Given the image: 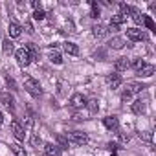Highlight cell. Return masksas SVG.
Segmentation results:
<instances>
[{
  "mask_svg": "<svg viewBox=\"0 0 156 156\" xmlns=\"http://www.w3.org/2000/svg\"><path fill=\"white\" fill-rule=\"evenodd\" d=\"M24 88H26V92H28V94H31V96H35V98L42 94V88H41L39 81H35L33 77H28V79L24 81Z\"/></svg>",
  "mask_w": 156,
  "mask_h": 156,
  "instance_id": "cell-1",
  "label": "cell"
},
{
  "mask_svg": "<svg viewBox=\"0 0 156 156\" xmlns=\"http://www.w3.org/2000/svg\"><path fill=\"white\" fill-rule=\"evenodd\" d=\"M68 141H72L73 145H87L88 143V134L81 132V130H73V132H70Z\"/></svg>",
  "mask_w": 156,
  "mask_h": 156,
  "instance_id": "cell-2",
  "label": "cell"
},
{
  "mask_svg": "<svg viewBox=\"0 0 156 156\" xmlns=\"http://www.w3.org/2000/svg\"><path fill=\"white\" fill-rule=\"evenodd\" d=\"M15 57H17V62H19L22 68H26V66L31 62V59H30V53L26 51V48H20V50H17V51H15Z\"/></svg>",
  "mask_w": 156,
  "mask_h": 156,
  "instance_id": "cell-3",
  "label": "cell"
},
{
  "mask_svg": "<svg viewBox=\"0 0 156 156\" xmlns=\"http://www.w3.org/2000/svg\"><path fill=\"white\" fill-rule=\"evenodd\" d=\"M0 103H2L8 110H15V98L9 94V92H2V94H0Z\"/></svg>",
  "mask_w": 156,
  "mask_h": 156,
  "instance_id": "cell-4",
  "label": "cell"
},
{
  "mask_svg": "<svg viewBox=\"0 0 156 156\" xmlns=\"http://www.w3.org/2000/svg\"><path fill=\"white\" fill-rule=\"evenodd\" d=\"M107 83H108V87L114 90V88H119V87H121L123 79H121V75L116 72V73H108V75H107Z\"/></svg>",
  "mask_w": 156,
  "mask_h": 156,
  "instance_id": "cell-5",
  "label": "cell"
},
{
  "mask_svg": "<svg viewBox=\"0 0 156 156\" xmlns=\"http://www.w3.org/2000/svg\"><path fill=\"white\" fill-rule=\"evenodd\" d=\"M127 39L132 41V42H138V41H145V35L141 30H136V28H129L127 30Z\"/></svg>",
  "mask_w": 156,
  "mask_h": 156,
  "instance_id": "cell-6",
  "label": "cell"
},
{
  "mask_svg": "<svg viewBox=\"0 0 156 156\" xmlns=\"http://www.w3.org/2000/svg\"><path fill=\"white\" fill-rule=\"evenodd\" d=\"M11 130H13V136H15L17 140H20V141H22V140L26 138L24 127H22V125H20L19 121H17V119H13V121H11Z\"/></svg>",
  "mask_w": 156,
  "mask_h": 156,
  "instance_id": "cell-7",
  "label": "cell"
},
{
  "mask_svg": "<svg viewBox=\"0 0 156 156\" xmlns=\"http://www.w3.org/2000/svg\"><path fill=\"white\" fill-rule=\"evenodd\" d=\"M70 105H72L73 108H81V107L87 105V98H85L83 94H73L72 99H70Z\"/></svg>",
  "mask_w": 156,
  "mask_h": 156,
  "instance_id": "cell-8",
  "label": "cell"
},
{
  "mask_svg": "<svg viewBox=\"0 0 156 156\" xmlns=\"http://www.w3.org/2000/svg\"><path fill=\"white\" fill-rule=\"evenodd\" d=\"M103 125H105L108 130H118L119 121H118V118H116V116H107V118L103 119Z\"/></svg>",
  "mask_w": 156,
  "mask_h": 156,
  "instance_id": "cell-9",
  "label": "cell"
},
{
  "mask_svg": "<svg viewBox=\"0 0 156 156\" xmlns=\"http://www.w3.org/2000/svg\"><path fill=\"white\" fill-rule=\"evenodd\" d=\"M44 154L46 156H61V147L55 143H46L44 145Z\"/></svg>",
  "mask_w": 156,
  "mask_h": 156,
  "instance_id": "cell-10",
  "label": "cell"
},
{
  "mask_svg": "<svg viewBox=\"0 0 156 156\" xmlns=\"http://www.w3.org/2000/svg\"><path fill=\"white\" fill-rule=\"evenodd\" d=\"M26 51L30 53V59H31V61H39L41 51H39V48H37L33 42H28V44H26Z\"/></svg>",
  "mask_w": 156,
  "mask_h": 156,
  "instance_id": "cell-11",
  "label": "cell"
},
{
  "mask_svg": "<svg viewBox=\"0 0 156 156\" xmlns=\"http://www.w3.org/2000/svg\"><path fill=\"white\" fill-rule=\"evenodd\" d=\"M129 66H130V62H129V59H127V57H121V59H118V61L114 62L116 72H125Z\"/></svg>",
  "mask_w": 156,
  "mask_h": 156,
  "instance_id": "cell-12",
  "label": "cell"
},
{
  "mask_svg": "<svg viewBox=\"0 0 156 156\" xmlns=\"http://www.w3.org/2000/svg\"><path fill=\"white\" fill-rule=\"evenodd\" d=\"M92 33H94V37H98V39H103V37L108 33V30H107L103 24H96V26L92 28Z\"/></svg>",
  "mask_w": 156,
  "mask_h": 156,
  "instance_id": "cell-13",
  "label": "cell"
},
{
  "mask_svg": "<svg viewBox=\"0 0 156 156\" xmlns=\"http://www.w3.org/2000/svg\"><path fill=\"white\" fill-rule=\"evenodd\" d=\"M8 31H9V37L17 39V37H20V33H22V28H20V24H17V22H11Z\"/></svg>",
  "mask_w": 156,
  "mask_h": 156,
  "instance_id": "cell-14",
  "label": "cell"
},
{
  "mask_svg": "<svg viewBox=\"0 0 156 156\" xmlns=\"http://www.w3.org/2000/svg\"><path fill=\"white\" fill-rule=\"evenodd\" d=\"M154 72H156V66H154V64H145V66L138 72V75H141V77H151Z\"/></svg>",
  "mask_w": 156,
  "mask_h": 156,
  "instance_id": "cell-15",
  "label": "cell"
},
{
  "mask_svg": "<svg viewBox=\"0 0 156 156\" xmlns=\"http://www.w3.org/2000/svg\"><path fill=\"white\" fill-rule=\"evenodd\" d=\"M62 48H64V51L70 53V55H79V48H77L73 42H64Z\"/></svg>",
  "mask_w": 156,
  "mask_h": 156,
  "instance_id": "cell-16",
  "label": "cell"
},
{
  "mask_svg": "<svg viewBox=\"0 0 156 156\" xmlns=\"http://www.w3.org/2000/svg\"><path fill=\"white\" fill-rule=\"evenodd\" d=\"M132 112H134V114H143V112H145V103H143L141 99L134 101V103H132Z\"/></svg>",
  "mask_w": 156,
  "mask_h": 156,
  "instance_id": "cell-17",
  "label": "cell"
},
{
  "mask_svg": "<svg viewBox=\"0 0 156 156\" xmlns=\"http://www.w3.org/2000/svg\"><path fill=\"white\" fill-rule=\"evenodd\" d=\"M134 9H136V8H132V6H129V4H119V11H121L119 15H121L123 19H125L127 15H132Z\"/></svg>",
  "mask_w": 156,
  "mask_h": 156,
  "instance_id": "cell-18",
  "label": "cell"
},
{
  "mask_svg": "<svg viewBox=\"0 0 156 156\" xmlns=\"http://www.w3.org/2000/svg\"><path fill=\"white\" fill-rule=\"evenodd\" d=\"M85 107L90 110V114H96L98 108H99V103H98V99H87V105Z\"/></svg>",
  "mask_w": 156,
  "mask_h": 156,
  "instance_id": "cell-19",
  "label": "cell"
},
{
  "mask_svg": "<svg viewBox=\"0 0 156 156\" xmlns=\"http://www.w3.org/2000/svg\"><path fill=\"white\" fill-rule=\"evenodd\" d=\"M108 44H110V48H114V50H121V48H123V44H125V41H123L121 37H114Z\"/></svg>",
  "mask_w": 156,
  "mask_h": 156,
  "instance_id": "cell-20",
  "label": "cell"
},
{
  "mask_svg": "<svg viewBox=\"0 0 156 156\" xmlns=\"http://www.w3.org/2000/svg\"><path fill=\"white\" fill-rule=\"evenodd\" d=\"M143 88H145V87L140 85V83H130L129 88H127V92H129V94H138V92H141Z\"/></svg>",
  "mask_w": 156,
  "mask_h": 156,
  "instance_id": "cell-21",
  "label": "cell"
},
{
  "mask_svg": "<svg viewBox=\"0 0 156 156\" xmlns=\"http://www.w3.org/2000/svg\"><path fill=\"white\" fill-rule=\"evenodd\" d=\"M125 22V19L121 17V15H112V19H110V26L112 28H118L119 24H123Z\"/></svg>",
  "mask_w": 156,
  "mask_h": 156,
  "instance_id": "cell-22",
  "label": "cell"
},
{
  "mask_svg": "<svg viewBox=\"0 0 156 156\" xmlns=\"http://www.w3.org/2000/svg\"><path fill=\"white\" fill-rule=\"evenodd\" d=\"M50 61L55 62V64H61V62H62V57H61L59 51H50Z\"/></svg>",
  "mask_w": 156,
  "mask_h": 156,
  "instance_id": "cell-23",
  "label": "cell"
},
{
  "mask_svg": "<svg viewBox=\"0 0 156 156\" xmlns=\"http://www.w3.org/2000/svg\"><path fill=\"white\" fill-rule=\"evenodd\" d=\"M143 66H145V61H143V59H134V61H132V68H134L136 73H138Z\"/></svg>",
  "mask_w": 156,
  "mask_h": 156,
  "instance_id": "cell-24",
  "label": "cell"
},
{
  "mask_svg": "<svg viewBox=\"0 0 156 156\" xmlns=\"http://www.w3.org/2000/svg\"><path fill=\"white\" fill-rule=\"evenodd\" d=\"M140 138H141L143 141H147V143H152V132H151V130H143V132H140Z\"/></svg>",
  "mask_w": 156,
  "mask_h": 156,
  "instance_id": "cell-25",
  "label": "cell"
},
{
  "mask_svg": "<svg viewBox=\"0 0 156 156\" xmlns=\"http://www.w3.org/2000/svg\"><path fill=\"white\" fill-rule=\"evenodd\" d=\"M143 17H145V15H141L138 9H134V11H132V19H134V22H136V24H143Z\"/></svg>",
  "mask_w": 156,
  "mask_h": 156,
  "instance_id": "cell-26",
  "label": "cell"
},
{
  "mask_svg": "<svg viewBox=\"0 0 156 156\" xmlns=\"http://www.w3.org/2000/svg\"><path fill=\"white\" fill-rule=\"evenodd\" d=\"M143 24H145L151 31H156V26H154V22H152V19H151V17H147V15H145V17H143Z\"/></svg>",
  "mask_w": 156,
  "mask_h": 156,
  "instance_id": "cell-27",
  "label": "cell"
},
{
  "mask_svg": "<svg viewBox=\"0 0 156 156\" xmlns=\"http://www.w3.org/2000/svg\"><path fill=\"white\" fill-rule=\"evenodd\" d=\"M11 151H13L15 156H26V151H24L20 145H11Z\"/></svg>",
  "mask_w": 156,
  "mask_h": 156,
  "instance_id": "cell-28",
  "label": "cell"
},
{
  "mask_svg": "<svg viewBox=\"0 0 156 156\" xmlns=\"http://www.w3.org/2000/svg\"><path fill=\"white\" fill-rule=\"evenodd\" d=\"M26 127H33V123H35V119H33V112L31 110H28V114H26Z\"/></svg>",
  "mask_w": 156,
  "mask_h": 156,
  "instance_id": "cell-29",
  "label": "cell"
},
{
  "mask_svg": "<svg viewBox=\"0 0 156 156\" xmlns=\"http://www.w3.org/2000/svg\"><path fill=\"white\" fill-rule=\"evenodd\" d=\"M30 141H31V147H39V145H42V140H41V136H39V134H33Z\"/></svg>",
  "mask_w": 156,
  "mask_h": 156,
  "instance_id": "cell-30",
  "label": "cell"
},
{
  "mask_svg": "<svg viewBox=\"0 0 156 156\" xmlns=\"http://www.w3.org/2000/svg\"><path fill=\"white\" fill-rule=\"evenodd\" d=\"M90 6H92V13H90V17H92V19H98V17H99V8H98V2H92Z\"/></svg>",
  "mask_w": 156,
  "mask_h": 156,
  "instance_id": "cell-31",
  "label": "cell"
},
{
  "mask_svg": "<svg viewBox=\"0 0 156 156\" xmlns=\"http://www.w3.org/2000/svg\"><path fill=\"white\" fill-rule=\"evenodd\" d=\"M57 141H59V147L61 149H68V140L64 136H57Z\"/></svg>",
  "mask_w": 156,
  "mask_h": 156,
  "instance_id": "cell-32",
  "label": "cell"
},
{
  "mask_svg": "<svg viewBox=\"0 0 156 156\" xmlns=\"http://www.w3.org/2000/svg\"><path fill=\"white\" fill-rule=\"evenodd\" d=\"M44 17H46V13H44L42 9H37V11H33V19H35V20H42Z\"/></svg>",
  "mask_w": 156,
  "mask_h": 156,
  "instance_id": "cell-33",
  "label": "cell"
},
{
  "mask_svg": "<svg viewBox=\"0 0 156 156\" xmlns=\"http://www.w3.org/2000/svg\"><path fill=\"white\" fill-rule=\"evenodd\" d=\"M2 48H4V51H11V50H13V42H11L9 39H6V41H4V46H2Z\"/></svg>",
  "mask_w": 156,
  "mask_h": 156,
  "instance_id": "cell-34",
  "label": "cell"
},
{
  "mask_svg": "<svg viewBox=\"0 0 156 156\" xmlns=\"http://www.w3.org/2000/svg\"><path fill=\"white\" fill-rule=\"evenodd\" d=\"M6 85H8V87H9L11 90H17V85H15V81L11 79V77H9V75L6 77Z\"/></svg>",
  "mask_w": 156,
  "mask_h": 156,
  "instance_id": "cell-35",
  "label": "cell"
},
{
  "mask_svg": "<svg viewBox=\"0 0 156 156\" xmlns=\"http://www.w3.org/2000/svg\"><path fill=\"white\" fill-rule=\"evenodd\" d=\"M130 98H132V94H129L127 90H125V92H123V96H121V99H123V101H129Z\"/></svg>",
  "mask_w": 156,
  "mask_h": 156,
  "instance_id": "cell-36",
  "label": "cell"
},
{
  "mask_svg": "<svg viewBox=\"0 0 156 156\" xmlns=\"http://www.w3.org/2000/svg\"><path fill=\"white\" fill-rule=\"evenodd\" d=\"M31 6H33V9H35V11H37V9H41V2H39V0H33Z\"/></svg>",
  "mask_w": 156,
  "mask_h": 156,
  "instance_id": "cell-37",
  "label": "cell"
},
{
  "mask_svg": "<svg viewBox=\"0 0 156 156\" xmlns=\"http://www.w3.org/2000/svg\"><path fill=\"white\" fill-rule=\"evenodd\" d=\"M26 31H28V33H33V28H31L30 22H26Z\"/></svg>",
  "mask_w": 156,
  "mask_h": 156,
  "instance_id": "cell-38",
  "label": "cell"
},
{
  "mask_svg": "<svg viewBox=\"0 0 156 156\" xmlns=\"http://www.w3.org/2000/svg\"><path fill=\"white\" fill-rule=\"evenodd\" d=\"M119 140H121L123 143H127V141H129V136H125V134H119Z\"/></svg>",
  "mask_w": 156,
  "mask_h": 156,
  "instance_id": "cell-39",
  "label": "cell"
},
{
  "mask_svg": "<svg viewBox=\"0 0 156 156\" xmlns=\"http://www.w3.org/2000/svg\"><path fill=\"white\" fill-rule=\"evenodd\" d=\"M2 121H4V116H2V112H0V125H2Z\"/></svg>",
  "mask_w": 156,
  "mask_h": 156,
  "instance_id": "cell-40",
  "label": "cell"
}]
</instances>
